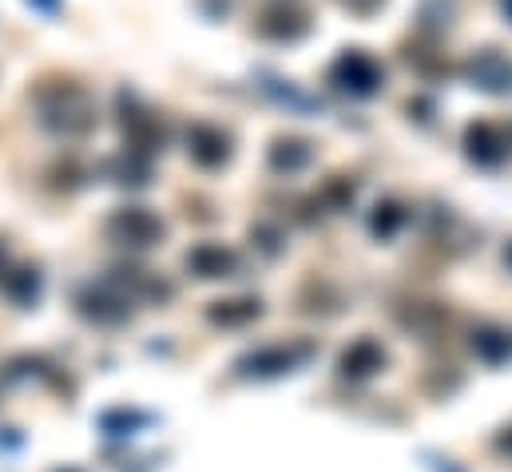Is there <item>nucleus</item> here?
I'll list each match as a JSON object with an SVG mask.
<instances>
[{"instance_id": "obj_19", "label": "nucleus", "mask_w": 512, "mask_h": 472, "mask_svg": "<svg viewBox=\"0 0 512 472\" xmlns=\"http://www.w3.org/2000/svg\"><path fill=\"white\" fill-rule=\"evenodd\" d=\"M505 258H509V262H512V246H509V254H505Z\"/></svg>"}, {"instance_id": "obj_6", "label": "nucleus", "mask_w": 512, "mask_h": 472, "mask_svg": "<svg viewBox=\"0 0 512 472\" xmlns=\"http://www.w3.org/2000/svg\"><path fill=\"white\" fill-rule=\"evenodd\" d=\"M108 235L128 242V246H151L155 238H163V223L143 207H128L108 223Z\"/></svg>"}, {"instance_id": "obj_11", "label": "nucleus", "mask_w": 512, "mask_h": 472, "mask_svg": "<svg viewBox=\"0 0 512 472\" xmlns=\"http://www.w3.org/2000/svg\"><path fill=\"white\" fill-rule=\"evenodd\" d=\"M187 270H195L199 278H227L235 270V254L219 242H203L187 254Z\"/></svg>"}, {"instance_id": "obj_2", "label": "nucleus", "mask_w": 512, "mask_h": 472, "mask_svg": "<svg viewBox=\"0 0 512 472\" xmlns=\"http://www.w3.org/2000/svg\"><path fill=\"white\" fill-rule=\"evenodd\" d=\"M330 84L342 88V92H350V96H374V92H382L385 72L370 52L350 48V52H342V56L330 64Z\"/></svg>"}, {"instance_id": "obj_9", "label": "nucleus", "mask_w": 512, "mask_h": 472, "mask_svg": "<svg viewBox=\"0 0 512 472\" xmlns=\"http://www.w3.org/2000/svg\"><path fill=\"white\" fill-rule=\"evenodd\" d=\"M382 365H385V350L374 342V338L354 342V346L342 354V361H338L342 377H350V381H366V377H374Z\"/></svg>"}, {"instance_id": "obj_17", "label": "nucleus", "mask_w": 512, "mask_h": 472, "mask_svg": "<svg viewBox=\"0 0 512 472\" xmlns=\"http://www.w3.org/2000/svg\"><path fill=\"white\" fill-rule=\"evenodd\" d=\"M497 449H501V453H509V457H512V429H505V433L497 437Z\"/></svg>"}, {"instance_id": "obj_4", "label": "nucleus", "mask_w": 512, "mask_h": 472, "mask_svg": "<svg viewBox=\"0 0 512 472\" xmlns=\"http://www.w3.org/2000/svg\"><path fill=\"white\" fill-rule=\"evenodd\" d=\"M465 76H469L473 88H481V92H493V96H509L512 92V60L505 52H497V48H481V52L469 60Z\"/></svg>"}, {"instance_id": "obj_1", "label": "nucleus", "mask_w": 512, "mask_h": 472, "mask_svg": "<svg viewBox=\"0 0 512 472\" xmlns=\"http://www.w3.org/2000/svg\"><path fill=\"white\" fill-rule=\"evenodd\" d=\"M36 108H40V123L56 135H84L92 131L96 112H92V96L72 84V80H56V84H44L36 92Z\"/></svg>"}, {"instance_id": "obj_15", "label": "nucleus", "mask_w": 512, "mask_h": 472, "mask_svg": "<svg viewBox=\"0 0 512 472\" xmlns=\"http://www.w3.org/2000/svg\"><path fill=\"white\" fill-rule=\"evenodd\" d=\"M211 318L223 326L251 322V318H258V302H219V310H211Z\"/></svg>"}, {"instance_id": "obj_16", "label": "nucleus", "mask_w": 512, "mask_h": 472, "mask_svg": "<svg viewBox=\"0 0 512 472\" xmlns=\"http://www.w3.org/2000/svg\"><path fill=\"white\" fill-rule=\"evenodd\" d=\"M421 461H425V469L429 472H465L457 461H449V457H437V453H421Z\"/></svg>"}, {"instance_id": "obj_7", "label": "nucleus", "mask_w": 512, "mask_h": 472, "mask_svg": "<svg viewBox=\"0 0 512 472\" xmlns=\"http://www.w3.org/2000/svg\"><path fill=\"white\" fill-rule=\"evenodd\" d=\"M310 357V346H294V350H286V346H266V350H255V354H247L239 361V369L243 373H255V377H278V373H290L294 365H302Z\"/></svg>"}, {"instance_id": "obj_3", "label": "nucleus", "mask_w": 512, "mask_h": 472, "mask_svg": "<svg viewBox=\"0 0 512 472\" xmlns=\"http://www.w3.org/2000/svg\"><path fill=\"white\" fill-rule=\"evenodd\" d=\"M465 151H469V159H473L477 167H501L512 155V139L501 123L481 119V123H469V131H465Z\"/></svg>"}, {"instance_id": "obj_10", "label": "nucleus", "mask_w": 512, "mask_h": 472, "mask_svg": "<svg viewBox=\"0 0 512 472\" xmlns=\"http://www.w3.org/2000/svg\"><path fill=\"white\" fill-rule=\"evenodd\" d=\"M262 92L278 104V108H286V112H294V116H318L322 112V104L310 96V92H302V88H294L290 80H278V76H262Z\"/></svg>"}, {"instance_id": "obj_18", "label": "nucleus", "mask_w": 512, "mask_h": 472, "mask_svg": "<svg viewBox=\"0 0 512 472\" xmlns=\"http://www.w3.org/2000/svg\"><path fill=\"white\" fill-rule=\"evenodd\" d=\"M505 4V12H509V20H512V0H501Z\"/></svg>"}, {"instance_id": "obj_14", "label": "nucleus", "mask_w": 512, "mask_h": 472, "mask_svg": "<svg viewBox=\"0 0 512 472\" xmlns=\"http://www.w3.org/2000/svg\"><path fill=\"white\" fill-rule=\"evenodd\" d=\"M401 223H405V211L397 207V203H382L378 207V215L370 219V231L382 238H393L397 231H401Z\"/></svg>"}, {"instance_id": "obj_8", "label": "nucleus", "mask_w": 512, "mask_h": 472, "mask_svg": "<svg viewBox=\"0 0 512 472\" xmlns=\"http://www.w3.org/2000/svg\"><path fill=\"white\" fill-rule=\"evenodd\" d=\"M306 32H310L306 12L286 8V4L266 8L262 20H258V36H270V40H298V36H306Z\"/></svg>"}, {"instance_id": "obj_12", "label": "nucleus", "mask_w": 512, "mask_h": 472, "mask_svg": "<svg viewBox=\"0 0 512 472\" xmlns=\"http://www.w3.org/2000/svg\"><path fill=\"white\" fill-rule=\"evenodd\" d=\"M306 163H310V143H298V139H278V143H274V151H270V167H274V171L294 175V171H302Z\"/></svg>"}, {"instance_id": "obj_13", "label": "nucleus", "mask_w": 512, "mask_h": 472, "mask_svg": "<svg viewBox=\"0 0 512 472\" xmlns=\"http://www.w3.org/2000/svg\"><path fill=\"white\" fill-rule=\"evenodd\" d=\"M473 350L485 357V361H505L512 354V342L505 330H497V326H481L477 334H473Z\"/></svg>"}, {"instance_id": "obj_5", "label": "nucleus", "mask_w": 512, "mask_h": 472, "mask_svg": "<svg viewBox=\"0 0 512 472\" xmlns=\"http://www.w3.org/2000/svg\"><path fill=\"white\" fill-rule=\"evenodd\" d=\"M187 155L199 163V167H223L231 159V135L215 123H195L187 131Z\"/></svg>"}]
</instances>
